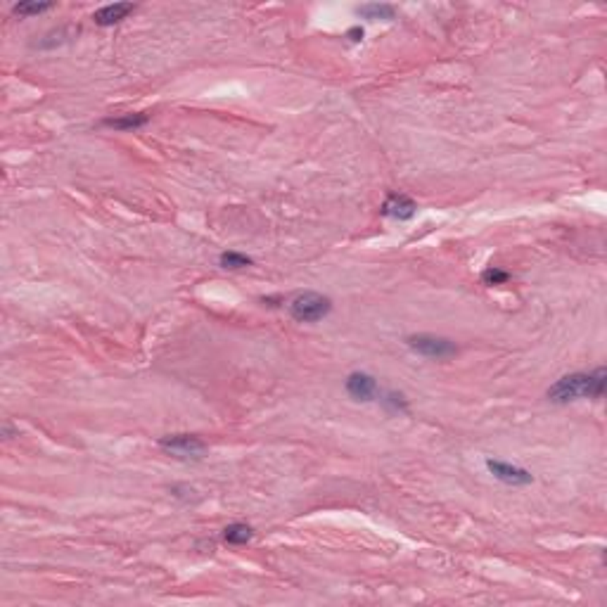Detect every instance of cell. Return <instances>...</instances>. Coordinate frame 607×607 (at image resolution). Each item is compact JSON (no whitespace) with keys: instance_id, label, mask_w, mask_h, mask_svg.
<instances>
[{"instance_id":"cell-13","label":"cell","mask_w":607,"mask_h":607,"mask_svg":"<svg viewBox=\"0 0 607 607\" xmlns=\"http://www.w3.org/2000/svg\"><path fill=\"white\" fill-rule=\"evenodd\" d=\"M382 406H385L387 411H392V413H406L408 411V404H406L404 394H399V392H387L385 397H382Z\"/></svg>"},{"instance_id":"cell-12","label":"cell","mask_w":607,"mask_h":607,"mask_svg":"<svg viewBox=\"0 0 607 607\" xmlns=\"http://www.w3.org/2000/svg\"><path fill=\"white\" fill-rule=\"evenodd\" d=\"M218 261H221L223 268H228V271H240V268H247V266H251V259L240 254V251H223Z\"/></svg>"},{"instance_id":"cell-15","label":"cell","mask_w":607,"mask_h":607,"mask_svg":"<svg viewBox=\"0 0 607 607\" xmlns=\"http://www.w3.org/2000/svg\"><path fill=\"white\" fill-rule=\"evenodd\" d=\"M510 280V273L496 268V266H491V268H487L482 273V283L484 285H503Z\"/></svg>"},{"instance_id":"cell-8","label":"cell","mask_w":607,"mask_h":607,"mask_svg":"<svg viewBox=\"0 0 607 607\" xmlns=\"http://www.w3.org/2000/svg\"><path fill=\"white\" fill-rule=\"evenodd\" d=\"M135 10L133 3H114V5H105L93 15V22L100 26H114L119 24L121 19H126L131 12Z\"/></svg>"},{"instance_id":"cell-2","label":"cell","mask_w":607,"mask_h":607,"mask_svg":"<svg viewBox=\"0 0 607 607\" xmlns=\"http://www.w3.org/2000/svg\"><path fill=\"white\" fill-rule=\"evenodd\" d=\"M330 311L332 302L325 295H318V292H304V295H297L290 302V316L297 323H318Z\"/></svg>"},{"instance_id":"cell-4","label":"cell","mask_w":607,"mask_h":607,"mask_svg":"<svg viewBox=\"0 0 607 607\" xmlns=\"http://www.w3.org/2000/svg\"><path fill=\"white\" fill-rule=\"evenodd\" d=\"M408 346L420 353V356H427V358H448L458 351L451 339L446 337H436V335H413L408 337Z\"/></svg>"},{"instance_id":"cell-9","label":"cell","mask_w":607,"mask_h":607,"mask_svg":"<svg viewBox=\"0 0 607 607\" xmlns=\"http://www.w3.org/2000/svg\"><path fill=\"white\" fill-rule=\"evenodd\" d=\"M149 121L147 114H121V117L105 119V126L117 128V131H135V128L145 126Z\"/></svg>"},{"instance_id":"cell-10","label":"cell","mask_w":607,"mask_h":607,"mask_svg":"<svg viewBox=\"0 0 607 607\" xmlns=\"http://www.w3.org/2000/svg\"><path fill=\"white\" fill-rule=\"evenodd\" d=\"M251 536H254V529H251L249 524H242V522L228 524V527L223 529V538H226V543H230V545H244V543H249Z\"/></svg>"},{"instance_id":"cell-11","label":"cell","mask_w":607,"mask_h":607,"mask_svg":"<svg viewBox=\"0 0 607 607\" xmlns=\"http://www.w3.org/2000/svg\"><path fill=\"white\" fill-rule=\"evenodd\" d=\"M356 15L365 17V19H394L397 10H394V5H387V3H368V5H361L356 10Z\"/></svg>"},{"instance_id":"cell-5","label":"cell","mask_w":607,"mask_h":607,"mask_svg":"<svg viewBox=\"0 0 607 607\" xmlns=\"http://www.w3.org/2000/svg\"><path fill=\"white\" fill-rule=\"evenodd\" d=\"M487 470L491 475L496 477L499 482L503 484H513V487H524V484H531L534 477H531L529 470L524 467H517V465H510V463H503V460H487Z\"/></svg>"},{"instance_id":"cell-1","label":"cell","mask_w":607,"mask_h":607,"mask_svg":"<svg viewBox=\"0 0 607 607\" xmlns=\"http://www.w3.org/2000/svg\"><path fill=\"white\" fill-rule=\"evenodd\" d=\"M607 387L605 368H596L591 373H572L565 375L545 392L548 401L553 404H569L577 399H600Z\"/></svg>"},{"instance_id":"cell-6","label":"cell","mask_w":607,"mask_h":607,"mask_svg":"<svg viewBox=\"0 0 607 607\" xmlns=\"http://www.w3.org/2000/svg\"><path fill=\"white\" fill-rule=\"evenodd\" d=\"M344 387L346 394L356 401H373V397H378V382L368 373H351Z\"/></svg>"},{"instance_id":"cell-3","label":"cell","mask_w":607,"mask_h":607,"mask_svg":"<svg viewBox=\"0 0 607 607\" xmlns=\"http://www.w3.org/2000/svg\"><path fill=\"white\" fill-rule=\"evenodd\" d=\"M159 448L166 453L176 455V458H202V453L207 451L204 441L195 434H169L159 439Z\"/></svg>"},{"instance_id":"cell-16","label":"cell","mask_w":607,"mask_h":607,"mask_svg":"<svg viewBox=\"0 0 607 607\" xmlns=\"http://www.w3.org/2000/svg\"><path fill=\"white\" fill-rule=\"evenodd\" d=\"M346 36H349L353 43H358V40H363V29H361V26H353V29H349Z\"/></svg>"},{"instance_id":"cell-7","label":"cell","mask_w":607,"mask_h":607,"mask_svg":"<svg viewBox=\"0 0 607 607\" xmlns=\"http://www.w3.org/2000/svg\"><path fill=\"white\" fill-rule=\"evenodd\" d=\"M415 209H418V204H415L411 197L392 193L385 202H382L380 211H382V216L397 218V221H408V218L415 216Z\"/></svg>"},{"instance_id":"cell-14","label":"cell","mask_w":607,"mask_h":607,"mask_svg":"<svg viewBox=\"0 0 607 607\" xmlns=\"http://www.w3.org/2000/svg\"><path fill=\"white\" fill-rule=\"evenodd\" d=\"M52 8V3H17L12 12L17 17H31V15H40V12H47Z\"/></svg>"}]
</instances>
